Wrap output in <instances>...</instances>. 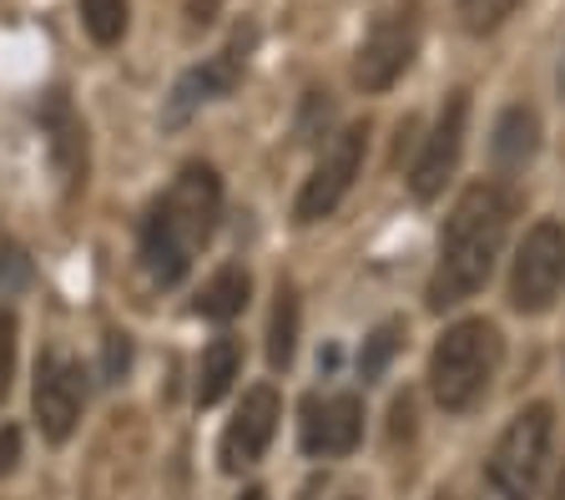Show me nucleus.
Masks as SVG:
<instances>
[{
    "instance_id": "obj_1",
    "label": "nucleus",
    "mask_w": 565,
    "mask_h": 500,
    "mask_svg": "<svg viewBox=\"0 0 565 500\" xmlns=\"http://www.w3.org/2000/svg\"><path fill=\"white\" fill-rule=\"evenodd\" d=\"M510 217H515V203H510L505 188H494V182L465 188V198L455 203V213L445 223V238H439V263L435 278H429V309L435 313L455 309V304L480 294L500 248H505Z\"/></svg>"
},
{
    "instance_id": "obj_2",
    "label": "nucleus",
    "mask_w": 565,
    "mask_h": 500,
    "mask_svg": "<svg viewBox=\"0 0 565 500\" xmlns=\"http://www.w3.org/2000/svg\"><path fill=\"white\" fill-rule=\"evenodd\" d=\"M217 217H223V178L207 162L182 167L141 223V268L152 274V284L172 288L188 278L202 243L217 233Z\"/></svg>"
},
{
    "instance_id": "obj_3",
    "label": "nucleus",
    "mask_w": 565,
    "mask_h": 500,
    "mask_svg": "<svg viewBox=\"0 0 565 500\" xmlns=\"http://www.w3.org/2000/svg\"><path fill=\"white\" fill-rule=\"evenodd\" d=\"M505 359V344H500V329L484 319H465L455 329H445V339L429 354V390H435L439 409L459 415L470 409L484 390H490L494 370Z\"/></svg>"
},
{
    "instance_id": "obj_4",
    "label": "nucleus",
    "mask_w": 565,
    "mask_h": 500,
    "mask_svg": "<svg viewBox=\"0 0 565 500\" xmlns=\"http://www.w3.org/2000/svg\"><path fill=\"white\" fill-rule=\"evenodd\" d=\"M551 435H555V415L551 405H530L510 419V429L500 435V445L484 460V480H480V500H535V486L545 476L551 460Z\"/></svg>"
},
{
    "instance_id": "obj_5",
    "label": "nucleus",
    "mask_w": 565,
    "mask_h": 500,
    "mask_svg": "<svg viewBox=\"0 0 565 500\" xmlns=\"http://www.w3.org/2000/svg\"><path fill=\"white\" fill-rule=\"evenodd\" d=\"M419 11H424L419 0H399V6H388L384 15H374L364 46H359V61H353V82L364 86V92H388V86L409 72V61L424 36Z\"/></svg>"
},
{
    "instance_id": "obj_6",
    "label": "nucleus",
    "mask_w": 565,
    "mask_h": 500,
    "mask_svg": "<svg viewBox=\"0 0 565 500\" xmlns=\"http://www.w3.org/2000/svg\"><path fill=\"white\" fill-rule=\"evenodd\" d=\"M565 288V227L561 223H535L525 233L510 268V304L520 313H545Z\"/></svg>"
},
{
    "instance_id": "obj_7",
    "label": "nucleus",
    "mask_w": 565,
    "mask_h": 500,
    "mask_svg": "<svg viewBox=\"0 0 565 500\" xmlns=\"http://www.w3.org/2000/svg\"><path fill=\"white\" fill-rule=\"evenodd\" d=\"M364 147H369L364 121H353V127H343L339 137H333L329 152H323V162L313 167V178H308L303 192H298V203H294L298 223H318V217H329L333 208L343 203V192L353 188L359 167H364Z\"/></svg>"
},
{
    "instance_id": "obj_8",
    "label": "nucleus",
    "mask_w": 565,
    "mask_h": 500,
    "mask_svg": "<svg viewBox=\"0 0 565 500\" xmlns=\"http://www.w3.org/2000/svg\"><path fill=\"white\" fill-rule=\"evenodd\" d=\"M253 41H258V31H253V25H237L233 41H227L217 56H207L202 66H192V72L172 86V102H167V127L188 121L192 111L207 107V102H223V96H233V86L243 82V66H247V51H253Z\"/></svg>"
},
{
    "instance_id": "obj_9",
    "label": "nucleus",
    "mask_w": 565,
    "mask_h": 500,
    "mask_svg": "<svg viewBox=\"0 0 565 500\" xmlns=\"http://www.w3.org/2000/svg\"><path fill=\"white\" fill-rule=\"evenodd\" d=\"M465 121H470V96L455 92V96L445 102V111H439L435 131L424 137V147H419V157H414V167H409V192L419 198V203L439 198V192H445V182L455 178L459 152H465Z\"/></svg>"
},
{
    "instance_id": "obj_10",
    "label": "nucleus",
    "mask_w": 565,
    "mask_h": 500,
    "mask_svg": "<svg viewBox=\"0 0 565 500\" xmlns=\"http://www.w3.org/2000/svg\"><path fill=\"white\" fill-rule=\"evenodd\" d=\"M31 405H35V419H41V435L51 445L71 440V429L82 419V364L66 359L61 349H46L41 364H35Z\"/></svg>"
},
{
    "instance_id": "obj_11",
    "label": "nucleus",
    "mask_w": 565,
    "mask_h": 500,
    "mask_svg": "<svg viewBox=\"0 0 565 500\" xmlns=\"http://www.w3.org/2000/svg\"><path fill=\"white\" fill-rule=\"evenodd\" d=\"M278 419H282V400L273 384H258V390L243 394V405L227 419L223 445H217V460H223L227 476H237V470H247V465H258L268 455L273 435H278Z\"/></svg>"
},
{
    "instance_id": "obj_12",
    "label": "nucleus",
    "mask_w": 565,
    "mask_h": 500,
    "mask_svg": "<svg viewBox=\"0 0 565 500\" xmlns=\"http://www.w3.org/2000/svg\"><path fill=\"white\" fill-rule=\"evenodd\" d=\"M298 440H303L308 455H349L364 440V400L359 394H333V400L308 394Z\"/></svg>"
},
{
    "instance_id": "obj_13",
    "label": "nucleus",
    "mask_w": 565,
    "mask_h": 500,
    "mask_svg": "<svg viewBox=\"0 0 565 500\" xmlns=\"http://www.w3.org/2000/svg\"><path fill=\"white\" fill-rule=\"evenodd\" d=\"M41 127L51 131V157H56L61 178H66V182H82V172H86V131H82V121H76V111H71V102L61 92L46 102V111H41Z\"/></svg>"
},
{
    "instance_id": "obj_14",
    "label": "nucleus",
    "mask_w": 565,
    "mask_h": 500,
    "mask_svg": "<svg viewBox=\"0 0 565 500\" xmlns=\"http://www.w3.org/2000/svg\"><path fill=\"white\" fill-rule=\"evenodd\" d=\"M535 147H541V117L530 107H510L505 117L494 121V142H490L494 167L515 172V167H525L535 157Z\"/></svg>"
},
{
    "instance_id": "obj_15",
    "label": "nucleus",
    "mask_w": 565,
    "mask_h": 500,
    "mask_svg": "<svg viewBox=\"0 0 565 500\" xmlns=\"http://www.w3.org/2000/svg\"><path fill=\"white\" fill-rule=\"evenodd\" d=\"M247 294H253L247 268H217V274L202 284L192 313H198V319H212V323H227V319H237V313L247 309Z\"/></svg>"
},
{
    "instance_id": "obj_16",
    "label": "nucleus",
    "mask_w": 565,
    "mask_h": 500,
    "mask_svg": "<svg viewBox=\"0 0 565 500\" xmlns=\"http://www.w3.org/2000/svg\"><path fill=\"white\" fill-rule=\"evenodd\" d=\"M237 370H243V349H237V339H212L207 349H202V364H198V405H217L227 390H233Z\"/></svg>"
},
{
    "instance_id": "obj_17",
    "label": "nucleus",
    "mask_w": 565,
    "mask_h": 500,
    "mask_svg": "<svg viewBox=\"0 0 565 500\" xmlns=\"http://www.w3.org/2000/svg\"><path fill=\"white\" fill-rule=\"evenodd\" d=\"M298 349V294L288 284H278L273 294V323H268V364L273 370H288Z\"/></svg>"
},
{
    "instance_id": "obj_18",
    "label": "nucleus",
    "mask_w": 565,
    "mask_h": 500,
    "mask_svg": "<svg viewBox=\"0 0 565 500\" xmlns=\"http://www.w3.org/2000/svg\"><path fill=\"white\" fill-rule=\"evenodd\" d=\"M127 15L131 0H82V25L96 46H117L127 36Z\"/></svg>"
},
{
    "instance_id": "obj_19",
    "label": "nucleus",
    "mask_w": 565,
    "mask_h": 500,
    "mask_svg": "<svg viewBox=\"0 0 565 500\" xmlns=\"http://www.w3.org/2000/svg\"><path fill=\"white\" fill-rule=\"evenodd\" d=\"M399 333H404V323H399V319L379 323V329L369 333L364 354H359V374H364V380H379V374H384V364L394 359V349H399Z\"/></svg>"
},
{
    "instance_id": "obj_20",
    "label": "nucleus",
    "mask_w": 565,
    "mask_h": 500,
    "mask_svg": "<svg viewBox=\"0 0 565 500\" xmlns=\"http://www.w3.org/2000/svg\"><path fill=\"white\" fill-rule=\"evenodd\" d=\"M515 6L520 0H459V15H465V25H470L475 36H484V31H494Z\"/></svg>"
},
{
    "instance_id": "obj_21",
    "label": "nucleus",
    "mask_w": 565,
    "mask_h": 500,
    "mask_svg": "<svg viewBox=\"0 0 565 500\" xmlns=\"http://www.w3.org/2000/svg\"><path fill=\"white\" fill-rule=\"evenodd\" d=\"M11 374H15V313L0 309V400L11 390Z\"/></svg>"
},
{
    "instance_id": "obj_22",
    "label": "nucleus",
    "mask_w": 565,
    "mask_h": 500,
    "mask_svg": "<svg viewBox=\"0 0 565 500\" xmlns=\"http://www.w3.org/2000/svg\"><path fill=\"white\" fill-rule=\"evenodd\" d=\"M127 370H131V339L127 333H106V359H102L106 384H117Z\"/></svg>"
},
{
    "instance_id": "obj_23",
    "label": "nucleus",
    "mask_w": 565,
    "mask_h": 500,
    "mask_svg": "<svg viewBox=\"0 0 565 500\" xmlns=\"http://www.w3.org/2000/svg\"><path fill=\"white\" fill-rule=\"evenodd\" d=\"M15 460H21V429L0 425V476H11Z\"/></svg>"
},
{
    "instance_id": "obj_24",
    "label": "nucleus",
    "mask_w": 565,
    "mask_h": 500,
    "mask_svg": "<svg viewBox=\"0 0 565 500\" xmlns=\"http://www.w3.org/2000/svg\"><path fill=\"white\" fill-rule=\"evenodd\" d=\"M237 500H268V490H263V486H247V490H243V496H237Z\"/></svg>"
},
{
    "instance_id": "obj_25",
    "label": "nucleus",
    "mask_w": 565,
    "mask_h": 500,
    "mask_svg": "<svg viewBox=\"0 0 565 500\" xmlns=\"http://www.w3.org/2000/svg\"><path fill=\"white\" fill-rule=\"evenodd\" d=\"M555 500H565V470H561V480H555Z\"/></svg>"
}]
</instances>
